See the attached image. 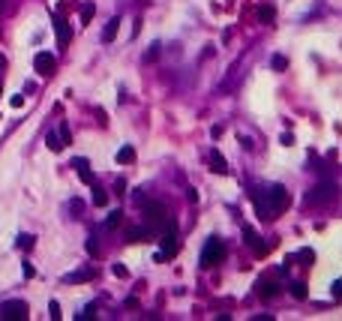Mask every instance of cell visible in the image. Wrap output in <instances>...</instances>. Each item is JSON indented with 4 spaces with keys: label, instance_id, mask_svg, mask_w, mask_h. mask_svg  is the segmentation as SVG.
Wrapping results in <instances>:
<instances>
[{
    "label": "cell",
    "instance_id": "obj_1",
    "mask_svg": "<svg viewBox=\"0 0 342 321\" xmlns=\"http://www.w3.org/2000/svg\"><path fill=\"white\" fill-rule=\"evenodd\" d=\"M252 201H255L258 216H261L264 222H270V219L276 216V213H282V210L288 207V192H285V186L273 183V186H267V189L255 192V195H252Z\"/></svg>",
    "mask_w": 342,
    "mask_h": 321
},
{
    "label": "cell",
    "instance_id": "obj_2",
    "mask_svg": "<svg viewBox=\"0 0 342 321\" xmlns=\"http://www.w3.org/2000/svg\"><path fill=\"white\" fill-rule=\"evenodd\" d=\"M222 258H225V243L219 237H210L201 249V267H216Z\"/></svg>",
    "mask_w": 342,
    "mask_h": 321
},
{
    "label": "cell",
    "instance_id": "obj_3",
    "mask_svg": "<svg viewBox=\"0 0 342 321\" xmlns=\"http://www.w3.org/2000/svg\"><path fill=\"white\" fill-rule=\"evenodd\" d=\"M336 198V183H318L315 189H309L306 192V207H318V204H327V201H333Z\"/></svg>",
    "mask_w": 342,
    "mask_h": 321
},
{
    "label": "cell",
    "instance_id": "obj_4",
    "mask_svg": "<svg viewBox=\"0 0 342 321\" xmlns=\"http://www.w3.org/2000/svg\"><path fill=\"white\" fill-rule=\"evenodd\" d=\"M180 252V240H177V231H165L162 234V249L153 255V261H171Z\"/></svg>",
    "mask_w": 342,
    "mask_h": 321
},
{
    "label": "cell",
    "instance_id": "obj_5",
    "mask_svg": "<svg viewBox=\"0 0 342 321\" xmlns=\"http://www.w3.org/2000/svg\"><path fill=\"white\" fill-rule=\"evenodd\" d=\"M27 303L24 300H9V303H0V318H15V321H24L27 318Z\"/></svg>",
    "mask_w": 342,
    "mask_h": 321
},
{
    "label": "cell",
    "instance_id": "obj_6",
    "mask_svg": "<svg viewBox=\"0 0 342 321\" xmlns=\"http://www.w3.org/2000/svg\"><path fill=\"white\" fill-rule=\"evenodd\" d=\"M33 69L48 78V75H54V69H57V57H54L51 51H39V54L33 57Z\"/></svg>",
    "mask_w": 342,
    "mask_h": 321
},
{
    "label": "cell",
    "instance_id": "obj_7",
    "mask_svg": "<svg viewBox=\"0 0 342 321\" xmlns=\"http://www.w3.org/2000/svg\"><path fill=\"white\" fill-rule=\"evenodd\" d=\"M243 240H246L252 249H255V255H264V252H267V246L261 243V237H258V231H255V228H249V225H246V228H243Z\"/></svg>",
    "mask_w": 342,
    "mask_h": 321
},
{
    "label": "cell",
    "instance_id": "obj_8",
    "mask_svg": "<svg viewBox=\"0 0 342 321\" xmlns=\"http://www.w3.org/2000/svg\"><path fill=\"white\" fill-rule=\"evenodd\" d=\"M207 159H210V165H213V171H216V174H228V162H225V156L216 150V147H210V150H207Z\"/></svg>",
    "mask_w": 342,
    "mask_h": 321
},
{
    "label": "cell",
    "instance_id": "obj_9",
    "mask_svg": "<svg viewBox=\"0 0 342 321\" xmlns=\"http://www.w3.org/2000/svg\"><path fill=\"white\" fill-rule=\"evenodd\" d=\"M72 165L78 168V177H81L84 183H90V186L96 183V177H93V171H90V162H87V159H81V156H78V159H72Z\"/></svg>",
    "mask_w": 342,
    "mask_h": 321
},
{
    "label": "cell",
    "instance_id": "obj_10",
    "mask_svg": "<svg viewBox=\"0 0 342 321\" xmlns=\"http://www.w3.org/2000/svg\"><path fill=\"white\" fill-rule=\"evenodd\" d=\"M150 234H153L150 225H135V228L126 231V240H129V243H141V240H147Z\"/></svg>",
    "mask_w": 342,
    "mask_h": 321
},
{
    "label": "cell",
    "instance_id": "obj_11",
    "mask_svg": "<svg viewBox=\"0 0 342 321\" xmlns=\"http://www.w3.org/2000/svg\"><path fill=\"white\" fill-rule=\"evenodd\" d=\"M54 33H57V42L60 45H69L72 42V30H69V24L63 18H54Z\"/></svg>",
    "mask_w": 342,
    "mask_h": 321
},
{
    "label": "cell",
    "instance_id": "obj_12",
    "mask_svg": "<svg viewBox=\"0 0 342 321\" xmlns=\"http://www.w3.org/2000/svg\"><path fill=\"white\" fill-rule=\"evenodd\" d=\"M93 276H96L93 267H81V270H75V273H66V276H63V282H90Z\"/></svg>",
    "mask_w": 342,
    "mask_h": 321
},
{
    "label": "cell",
    "instance_id": "obj_13",
    "mask_svg": "<svg viewBox=\"0 0 342 321\" xmlns=\"http://www.w3.org/2000/svg\"><path fill=\"white\" fill-rule=\"evenodd\" d=\"M279 294V282H273V279H264L261 282V291H258V297L261 300H273Z\"/></svg>",
    "mask_w": 342,
    "mask_h": 321
},
{
    "label": "cell",
    "instance_id": "obj_14",
    "mask_svg": "<svg viewBox=\"0 0 342 321\" xmlns=\"http://www.w3.org/2000/svg\"><path fill=\"white\" fill-rule=\"evenodd\" d=\"M117 30H120V15H114V18L105 24V30H102V39H105V42H114Z\"/></svg>",
    "mask_w": 342,
    "mask_h": 321
},
{
    "label": "cell",
    "instance_id": "obj_15",
    "mask_svg": "<svg viewBox=\"0 0 342 321\" xmlns=\"http://www.w3.org/2000/svg\"><path fill=\"white\" fill-rule=\"evenodd\" d=\"M258 21H261V24H273V21H276V9L270 6V3L258 6Z\"/></svg>",
    "mask_w": 342,
    "mask_h": 321
},
{
    "label": "cell",
    "instance_id": "obj_16",
    "mask_svg": "<svg viewBox=\"0 0 342 321\" xmlns=\"http://www.w3.org/2000/svg\"><path fill=\"white\" fill-rule=\"evenodd\" d=\"M117 162H120V165H129V162H135V150H132L129 144H126V147H120V150H117Z\"/></svg>",
    "mask_w": 342,
    "mask_h": 321
},
{
    "label": "cell",
    "instance_id": "obj_17",
    "mask_svg": "<svg viewBox=\"0 0 342 321\" xmlns=\"http://www.w3.org/2000/svg\"><path fill=\"white\" fill-rule=\"evenodd\" d=\"M291 297L294 300H306V297H309V291H306L303 282H291Z\"/></svg>",
    "mask_w": 342,
    "mask_h": 321
},
{
    "label": "cell",
    "instance_id": "obj_18",
    "mask_svg": "<svg viewBox=\"0 0 342 321\" xmlns=\"http://www.w3.org/2000/svg\"><path fill=\"white\" fill-rule=\"evenodd\" d=\"M93 204H96V207H105V204H108V192L99 189L96 183H93Z\"/></svg>",
    "mask_w": 342,
    "mask_h": 321
},
{
    "label": "cell",
    "instance_id": "obj_19",
    "mask_svg": "<svg viewBox=\"0 0 342 321\" xmlns=\"http://www.w3.org/2000/svg\"><path fill=\"white\" fill-rule=\"evenodd\" d=\"M45 144H48V150H54V153H57V150H63V144H60L57 132H48V135H45Z\"/></svg>",
    "mask_w": 342,
    "mask_h": 321
},
{
    "label": "cell",
    "instance_id": "obj_20",
    "mask_svg": "<svg viewBox=\"0 0 342 321\" xmlns=\"http://www.w3.org/2000/svg\"><path fill=\"white\" fill-rule=\"evenodd\" d=\"M69 213H72L75 219H81V213H84V201H81V198H72V201H69Z\"/></svg>",
    "mask_w": 342,
    "mask_h": 321
},
{
    "label": "cell",
    "instance_id": "obj_21",
    "mask_svg": "<svg viewBox=\"0 0 342 321\" xmlns=\"http://www.w3.org/2000/svg\"><path fill=\"white\" fill-rule=\"evenodd\" d=\"M93 315H96V303H87V306H84V309H81L75 318H78V321H90Z\"/></svg>",
    "mask_w": 342,
    "mask_h": 321
},
{
    "label": "cell",
    "instance_id": "obj_22",
    "mask_svg": "<svg viewBox=\"0 0 342 321\" xmlns=\"http://www.w3.org/2000/svg\"><path fill=\"white\" fill-rule=\"evenodd\" d=\"M120 219H123V210H111V213L105 216V225L114 228V225H120Z\"/></svg>",
    "mask_w": 342,
    "mask_h": 321
},
{
    "label": "cell",
    "instance_id": "obj_23",
    "mask_svg": "<svg viewBox=\"0 0 342 321\" xmlns=\"http://www.w3.org/2000/svg\"><path fill=\"white\" fill-rule=\"evenodd\" d=\"M57 138H60V144H63V147H66L69 141H72V132H69V126H66V123H60V129H57Z\"/></svg>",
    "mask_w": 342,
    "mask_h": 321
},
{
    "label": "cell",
    "instance_id": "obj_24",
    "mask_svg": "<svg viewBox=\"0 0 342 321\" xmlns=\"http://www.w3.org/2000/svg\"><path fill=\"white\" fill-rule=\"evenodd\" d=\"M93 12H96L93 3H84V6H81V24H87L90 18H93Z\"/></svg>",
    "mask_w": 342,
    "mask_h": 321
},
{
    "label": "cell",
    "instance_id": "obj_25",
    "mask_svg": "<svg viewBox=\"0 0 342 321\" xmlns=\"http://www.w3.org/2000/svg\"><path fill=\"white\" fill-rule=\"evenodd\" d=\"M270 66H273V69H279V72H282V69H288V60H285L282 54H273V57H270Z\"/></svg>",
    "mask_w": 342,
    "mask_h": 321
},
{
    "label": "cell",
    "instance_id": "obj_26",
    "mask_svg": "<svg viewBox=\"0 0 342 321\" xmlns=\"http://www.w3.org/2000/svg\"><path fill=\"white\" fill-rule=\"evenodd\" d=\"M18 246H21V249H30V246H33V237H30V234H18Z\"/></svg>",
    "mask_w": 342,
    "mask_h": 321
},
{
    "label": "cell",
    "instance_id": "obj_27",
    "mask_svg": "<svg viewBox=\"0 0 342 321\" xmlns=\"http://www.w3.org/2000/svg\"><path fill=\"white\" fill-rule=\"evenodd\" d=\"M111 270H114V276H117V279H126V276H129V270H126V267H123V264H114V267H111Z\"/></svg>",
    "mask_w": 342,
    "mask_h": 321
},
{
    "label": "cell",
    "instance_id": "obj_28",
    "mask_svg": "<svg viewBox=\"0 0 342 321\" xmlns=\"http://www.w3.org/2000/svg\"><path fill=\"white\" fill-rule=\"evenodd\" d=\"M21 273H24V279H33V276H36V270H33V264H30V261H24Z\"/></svg>",
    "mask_w": 342,
    "mask_h": 321
},
{
    "label": "cell",
    "instance_id": "obj_29",
    "mask_svg": "<svg viewBox=\"0 0 342 321\" xmlns=\"http://www.w3.org/2000/svg\"><path fill=\"white\" fill-rule=\"evenodd\" d=\"M48 315H51V318H60V306H57V300H51V303H48Z\"/></svg>",
    "mask_w": 342,
    "mask_h": 321
},
{
    "label": "cell",
    "instance_id": "obj_30",
    "mask_svg": "<svg viewBox=\"0 0 342 321\" xmlns=\"http://www.w3.org/2000/svg\"><path fill=\"white\" fill-rule=\"evenodd\" d=\"M153 57H159V42H153V45H150V51L144 54V60H153Z\"/></svg>",
    "mask_w": 342,
    "mask_h": 321
},
{
    "label": "cell",
    "instance_id": "obj_31",
    "mask_svg": "<svg viewBox=\"0 0 342 321\" xmlns=\"http://www.w3.org/2000/svg\"><path fill=\"white\" fill-rule=\"evenodd\" d=\"M333 300H342V279L333 282Z\"/></svg>",
    "mask_w": 342,
    "mask_h": 321
},
{
    "label": "cell",
    "instance_id": "obj_32",
    "mask_svg": "<svg viewBox=\"0 0 342 321\" xmlns=\"http://www.w3.org/2000/svg\"><path fill=\"white\" fill-rule=\"evenodd\" d=\"M114 195H126V180H114Z\"/></svg>",
    "mask_w": 342,
    "mask_h": 321
},
{
    "label": "cell",
    "instance_id": "obj_33",
    "mask_svg": "<svg viewBox=\"0 0 342 321\" xmlns=\"http://www.w3.org/2000/svg\"><path fill=\"white\" fill-rule=\"evenodd\" d=\"M279 141L288 147V144H294V135H291V132H282V135H279Z\"/></svg>",
    "mask_w": 342,
    "mask_h": 321
},
{
    "label": "cell",
    "instance_id": "obj_34",
    "mask_svg": "<svg viewBox=\"0 0 342 321\" xmlns=\"http://www.w3.org/2000/svg\"><path fill=\"white\" fill-rule=\"evenodd\" d=\"M9 102H12V108H21V105H24V96L15 93V96H9Z\"/></svg>",
    "mask_w": 342,
    "mask_h": 321
},
{
    "label": "cell",
    "instance_id": "obj_35",
    "mask_svg": "<svg viewBox=\"0 0 342 321\" xmlns=\"http://www.w3.org/2000/svg\"><path fill=\"white\" fill-rule=\"evenodd\" d=\"M300 258H303V261H312L315 255H312V249H300Z\"/></svg>",
    "mask_w": 342,
    "mask_h": 321
},
{
    "label": "cell",
    "instance_id": "obj_36",
    "mask_svg": "<svg viewBox=\"0 0 342 321\" xmlns=\"http://www.w3.org/2000/svg\"><path fill=\"white\" fill-rule=\"evenodd\" d=\"M3 66H6V57H3V54H0V69H3Z\"/></svg>",
    "mask_w": 342,
    "mask_h": 321
},
{
    "label": "cell",
    "instance_id": "obj_37",
    "mask_svg": "<svg viewBox=\"0 0 342 321\" xmlns=\"http://www.w3.org/2000/svg\"><path fill=\"white\" fill-rule=\"evenodd\" d=\"M0 9H3V0H0Z\"/></svg>",
    "mask_w": 342,
    "mask_h": 321
}]
</instances>
